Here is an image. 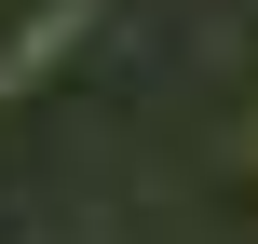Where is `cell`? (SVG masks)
Wrapping results in <instances>:
<instances>
[{"instance_id": "obj_1", "label": "cell", "mask_w": 258, "mask_h": 244, "mask_svg": "<svg viewBox=\"0 0 258 244\" xmlns=\"http://www.w3.org/2000/svg\"><path fill=\"white\" fill-rule=\"evenodd\" d=\"M41 54H54V0H0V95H14Z\"/></svg>"}]
</instances>
